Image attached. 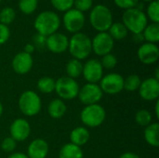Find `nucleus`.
Here are the masks:
<instances>
[{"mask_svg":"<svg viewBox=\"0 0 159 158\" xmlns=\"http://www.w3.org/2000/svg\"><path fill=\"white\" fill-rule=\"evenodd\" d=\"M61 26V19L59 15L50 10L40 12L34 22V27L37 34L48 36L56 33Z\"/></svg>","mask_w":159,"mask_h":158,"instance_id":"1","label":"nucleus"},{"mask_svg":"<svg viewBox=\"0 0 159 158\" xmlns=\"http://www.w3.org/2000/svg\"><path fill=\"white\" fill-rule=\"evenodd\" d=\"M68 50L74 59L78 61L86 60L92 52L91 39L84 33H76L69 39Z\"/></svg>","mask_w":159,"mask_h":158,"instance_id":"2","label":"nucleus"},{"mask_svg":"<svg viewBox=\"0 0 159 158\" xmlns=\"http://www.w3.org/2000/svg\"><path fill=\"white\" fill-rule=\"evenodd\" d=\"M122 23L128 29L129 32L135 34H141L143 32L148 24V18L143 10L137 7L127 9L122 15Z\"/></svg>","mask_w":159,"mask_h":158,"instance_id":"3","label":"nucleus"},{"mask_svg":"<svg viewBox=\"0 0 159 158\" xmlns=\"http://www.w3.org/2000/svg\"><path fill=\"white\" fill-rule=\"evenodd\" d=\"M89 22L98 33L107 32L113 24V14L111 9L102 4L96 5L89 13Z\"/></svg>","mask_w":159,"mask_h":158,"instance_id":"4","label":"nucleus"},{"mask_svg":"<svg viewBox=\"0 0 159 158\" xmlns=\"http://www.w3.org/2000/svg\"><path fill=\"white\" fill-rule=\"evenodd\" d=\"M18 106L23 115L32 117L40 113L42 109V101L35 91L28 89L20 94L18 100Z\"/></svg>","mask_w":159,"mask_h":158,"instance_id":"5","label":"nucleus"},{"mask_svg":"<svg viewBox=\"0 0 159 158\" xmlns=\"http://www.w3.org/2000/svg\"><path fill=\"white\" fill-rule=\"evenodd\" d=\"M106 118V111L99 103L86 105L80 113V120L84 127L95 129L103 124Z\"/></svg>","mask_w":159,"mask_h":158,"instance_id":"6","label":"nucleus"},{"mask_svg":"<svg viewBox=\"0 0 159 158\" xmlns=\"http://www.w3.org/2000/svg\"><path fill=\"white\" fill-rule=\"evenodd\" d=\"M79 88L76 80L66 75L58 78L55 83V92L62 101H72L77 98Z\"/></svg>","mask_w":159,"mask_h":158,"instance_id":"7","label":"nucleus"},{"mask_svg":"<svg viewBox=\"0 0 159 158\" xmlns=\"http://www.w3.org/2000/svg\"><path fill=\"white\" fill-rule=\"evenodd\" d=\"M99 83L103 94L116 95L124 90V77L118 73H109L107 74H103Z\"/></svg>","mask_w":159,"mask_h":158,"instance_id":"8","label":"nucleus"},{"mask_svg":"<svg viewBox=\"0 0 159 158\" xmlns=\"http://www.w3.org/2000/svg\"><path fill=\"white\" fill-rule=\"evenodd\" d=\"M102 96L103 92L102 91L99 84L87 83L79 88L77 98L80 102L86 106L99 103L100 101L102 99Z\"/></svg>","mask_w":159,"mask_h":158,"instance_id":"9","label":"nucleus"},{"mask_svg":"<svg viewBox=\"0 0 159 158\" xmlns=\"http://www.w3.org/2000/svg\"><path fill=\"white\" fill-rule=\"evenodd\" d=\"M86 22V18L84 13L76 10L75 8H71L64 12L62 18V23L64 28L71 34L79 33L84 27Z\"/></svg>","mask_w":159,"mask_h":158,"instance_id":"10","label":"nucleus"},{"mask_svg":"<svg viewBox=\"0 0 159 158\" xmlns=\"http://www.w3.org/2000/svg\"><path fill=\"white\" fill-rule=\"evenodd\" d=\"M91 46L92 51L97 56L102 57L112 52L115 46V41L107 32H102L98 33L91 39Z\"/></svg>","mask_w":159,"mask_h":158,"instance_id":"11","label":"nucleus"},{"mask_svg":"<svg viewBox=\"0 0 159 158\" xmlns=\"http://www.w3.org/2000/svg\"><path fill=\"white\" fill-rule=\"evenodd\" d=\"M82 75L88 83L99 84L103 76V68L100 60L89 59L83 63Z\"/></svg>","mask_w":159,"mask_h":158,"instance_id":"12","label":"nucleus"},{"mask_svg":"<svg viewBox=\"0 0 159 158\" xmlns=\"http://www.w3.org/2000/svg\"><path fill=\"white\" fill-rule=\"evenodd\" d=\"M9 134L10 137L17 142H24L29 138L31 134V125L25 118H16L10 124Z\"/></svg>","mask_w":159,"mask_h":158,"instance_id":"13","label":"nucleus"},{"mask_svg":"<svg viewBox=\"0 0 159 158\" xmlns=\"http://www.w3.org/2000/svg\"><path fill=\"white\" fill-rule=\"evenodd\" d=\"M140 97L146 102H154L159 98V80L155 77H148L142 80L138 89Z\"/></svg>","mask_w":159,"mask_h":158,"instance_id":"14","label":"nucleus"},{"mask_svg":"<svg viewBox=\"0 0 159 158\" xmlns=\"http://www.w3.org/2000/svg\"><path fill=\"white\" fill-rule=\"evenodd\" d=\"M139 61L145 65H152L159 59V47L157 44L143 43L137 51Z\"/></svg>","mask_w":159,"mask_h":158,"instance_id":"15","label":"nucleus"},{"mask_svg":"<svg viewBox=\"0 0 159 158\" xmlns=\"http://www.w3.org/2000/svg\"><path fill=\"white\" fill-rule=\"evenodd\" d=\"M69 38L61 33H54L47 36L46 47L48 49L55 54H61L68 50Z\"/></svg>","mask_w":159,"mask_h":158,"instance_id":"16","label":"nucleus"},{"mask_svg":"<svg viewBox=\"0 0 159 158\" xmlns=\"http://www.w3.org/2000/svg\"><path fill=\"white\" fill-rule=\"evenodd\" d=\"M11 66L16 74H26L32 70L34 66L33 56L25 53L24 51L19 52L13 57L11 61Z\"/></svg>","mask_w":159,"mask_h":158,"instance_id":"17","label":"nucleus"},{"mask_svg":"<svg viewBox=\"0 0 159 158\" xmlns=\"http://www.w3.org/2000/svg\"><path fill=\"white\" fill-rule=\"evenodd\" d=\"M49 152V145L44 139L33 140L27 147V156L29 158H47Z\"/></svg>","mask_w":159,"mask_h":158,"instance_id":"18","label":"nucleus"},{"mask_svg":"<svg viewBox=\"0 0 159 158\" xmlns=\"http://www.w3.org/2000/svg\"><path fill=\"white\" fill-rule=\"evenodd\" d=\"M89 139H90V133L89 129L84 126L75 128L70 133L71 143L79 147L87 144Z\"/></svg>","mask_w":159,"mask_h":158,"instance_id":"19","label":"nucleus"},{"mask_svg":"<svg viewBox=\"0 0 159 158\" xmlns=\"http://www.w3.org/2000/svg\"><path fill=\"white\" fill-rule=\"evenodd\" d=\"M67 107L65 102L61 99H53L48 105V113L53 119H60L66 114Z\"/></svg>","mask_w":159,"mask_h":158,"instance_id":"20","label":"nucleus"},{"mask_svg":"<svg viewBox=\"0 0 159 158\" xmlns=\"http://www.w3.org/2000/svg\"><path fill=\"white\" fill-rule=\"evenodd\" d=\"M144 140L152 147L159 146V124L157 122L151 123L149 126L145 127L143 132Z\"/></svg>","mask_w":159,"mask_h":158,"instance_id":"21","label":"nucleus"},{"mask_svg":"<svg viewBox=\"0 0 159 158\" xmlns=\"http://www.w3.org/2000/svg\"><path fill=\"white\" fill-rule=\"evenodd\" d=\"M59 158H84V153L81 147L69 142L60 149Z\"/></svg>","mask_w":159,"mask_h":158,"instance_id":"22","label":"nucleus"},{"mask_svg":"<svg viewBox=\"0 0 159 158\" xmlns=\"http://www.w3.org/2000/svg\"><path fill=\"white\" fill-rule=\"evenodd\" d=\"M65 72H66V76L76 79L82 75L83 72V63L81 61H78L76 59H71L69 61L66 63L65 67Z\"/></svg>","mask_w":159,"mask_h":158,"instance_id":"23","label":"nucleus"},{"mask_svg":"<svg viewBox=\"0 0 159 158\" xmlns=\"http://www.w3.org/2000/svg\"><path fill=\"white\" fill-rule=\"evenodd\" d=\"M143 35L144 41L147 43L157 44L159 41V23L152 22L151 24H147L143 32Z\"/></svg>","mask_w":159,"mask_h":158,"instance_id":"24","label":"nucleus"},{"mask_svg":"<svg viewBox=\"0 0 159 158\" xmlns=\"http://www.w3.org/2000/svg\"><path fill=\"white\" fill-rule=\"evenodd\" d=\"M107 33L115 40H122L128 36L129 31L122 22H113Z\"/></svg>","mask_w":159,"mask_h":158,"instance_id":"25","label":"nucleus"},{"mask_svg":"<svg viewBox=\"0 0 159 158\" xmlns=\"http://www.w3.org/2000/svg\"><path fill=\"white\" fill-rule=\"evenodd\" d=\"M55 83L56 80L50 76H43L37 80L36 88L37 89L44 94H50L55 91Z\"/></svg>","mask_w":159,"mask_h":158,"instance_id":"26","label":"nucleus"},{"mask_svg":"<svg viewBox=\"0 0 159 158\" xmlns=\"http://www.w3.org/2000/svg\"><path fill=\"white\" fill-rule=\"evenodd\" d=\"M142 79L138 74H130L124 78V89L129 92H135L139 89Z\"/></svg>","mask_w":159,"mask_h":158,"instance_id":"27","label":"nucleus"},{"mask_svg":"<svg viewBox=\"0 0 159 158\" xmlns=\"http://www.w3.org/2000/svg\"><path fill=\"white\" fill-rule=\"evenodd\" d=\"M152 119H153L152 114L146 109H141L135 114V121L141 127L145 128L149 126L151 123H153Z\"/></svg>","mask_w":159,"mask_h":158,"instance_id":"28","label":"nucleus"},{"mask_svg":"<svg viewBox=\"0 0 159 158\" xmlns=\"http://www.w3.org/2000/svg\"><path fill=\"white\" fill-rule=\"evenodd\" d=\"M38 0H20L19 1V8L20 10L25 14L30 15L35 11L37 8Z\"/></svg>","mask_w":159,"mask_h":158,"instance_id":"29","label":"nucleus"},{"mask_svg":"<svg viewBox=\"0 0 159 158\" xmlns=\"http://www.w3.org/2000/svg\"><path fill=\"white\" fill-rule=\"evenodd\" d=\"M16 18V12L15 10L10 7H6L0 11V23L8 25L14 21Z\"/></svg>","mask_w":159,"mask_h":158,"instance_id":"30","label":"nucleus"},{"mask_svg":"<svg viewBox=\"0 0 159 158\" xmlns=\"http://www.w3.org/2000/svg\"><path fill=\"white\" fill-rule=\"evenodd\" d=\"M147 18H149L152 22L159 23V2L158 0H154L149 3L147 7Z\"/></svg>","mask_w":159,"mask_h":158,"instance_id":"31","label":"nucleus"},{"mask_svg":"<svg viewBox=\"0 0 159 158\" xmlns=\"http://www.w3.org/2000/svg\"><path fill=\"white\" fill-rule=\"evenodd\" d=\"M50 3L56 10L61 12H66L74 7V0H50Z\"/></svg>","mask_w":159,"mask_h":158,"instance_id":"32","label":"nucleus"},{"mask_svg":"<svg viewBox=\"0 0 159 158\" xmlns=\"http://www.w3.org/2000/svg\"><path fill=\"white\" fill-rule=\"evenodd\" d=\"M100 61H101V64H102L103 70L104 69L112 70L117 65V58L112 53H109V54L102 56V60Z\"/></svg>","mask_w":159,"mask_h":158,"instance_id":"33","label":"nucleus"},{"mask_svg":"<svg viewBox=\"0 0 159 158\" xmlns=\"http://www.w3.org/2000/svg\"><path fill=\"white\" fill-rule=\"evenodd\" d=\"M16 148H17V142L14 139H12L10 136L5 138L1 142V149L5 153L12 154L15 152Z\"/></svg>","mask_w":159,"mask_h":158,"instance_id":"34","label":"nucleus"},{"mask_svg":"<svg viewBox=\"0 0 159 158\" xmlns=\"http://www.w3.org/2000/svg\"><path fill=\"white\" fill-rule=\"evenodd\" d=\"M93 0H74V7L76 10L84 13L92 7Z\"/></svg>","mask_w":159,"mask_h":158,"instance_id":"35","label":"nucleus"},{"mask_svg":"<svg viewBox=\"0 0 159 158\" xmlns=\"http://www.w3.org/2000/svg\"><path fill=\"white\" fill-rule=\"evenodd\" d=\"M116 7L124 10L136 7L139 4V0H114Z\"/></svg>","mask_w":159,"mask_h":158,"instance_id":"36","label":"nucleus"},{"mask_svg":"<svg viewBox=\"0 0 159 158\" xmlns=\"http://www.w3.org/2000/svg\"><path fill=\"white\" fill-rule=\"evenodd\" d=\"M10 37V30L8 26L0 23V46L7 42Z\"/></svg>","mask_w":159,"mask_h":158,"instance_id":"37","label":"nucleus"},{"mask_svg":"<svg viewBox=\"0 0 159 158\" xmlns=\"http://www.w3.org/2000/svg\"><path fill=\"white\" fill-rule=\"evenodd\" d=\"M46 40H47V37L42 35V34H36L34 38H33V41H34V46L36 47H46Z\"/></svg>","mask_w":159,"mask_h":158,"instance_id":"38","label":"nucleus"},{"mask_svg":"<svg viewBox=\"0 0 159 158\" xmlns=\"http://www.w3.org/2000/svg\"><path fill=\"white\" fill-rule=\"evenodd\" d=\"M34 49H35V47L34 46V44H33V43H28V44H26V45L24 46L23 51H24L25 53H27V54L32 55V53H34Z\"/></svg>","mask_w":159,"mask_h":158,"instance_id":"39","label":"nucleus"},{"mask_svg":"<svg viewBox=\"0 0 159 158\" xmlns=\"http://www.w3.org/2000/svg\"><path fill=\"white\" fill-rule=\"evenodd\" d=\"M119 158H141V156L132 152H125L119 156Z\"/></svg>","mask_w":159,"mask_h":158,"instance_id":"40","label":"nucleus"},{"mask_svg":"<svg viewBox=\"0 0 159 158\" xmlns=\"http://www.w3.org/2000/svg\"><path fill=\"white\" fill-rule=\"evenodd\" d=\"M7 158H29L26 154L20 153V152H14L12 154H9Z\"/></svg>","mask_w":159,"mask_h":158,"instance_id":"41","label":"nucleus"},{"mask_svg":"<svg viewBox=\"0 0 159 158\" xmlns=\"http://www.w3.org/2000/svg\"><path fill=\"white\" fill-rule=\"evenodd\" d=\"M133 40L135 43H140V44H143L144 42V38H143V33L141 34H133Z\"/></svg>","mask_w":159,"mask_h":158,"instance_id":"42","label":"nucleus"},{"mask_svg":"<svg viewBox=\"0 0 159 158\" xmlns=\"http://www.w3.org/2000/svg\"><path fill=\"white\" fill-rule=\"evenodd\" d=\"M155 114L157 118H159V100L156 101V104H155Z\"/></svg>","mask_w":159,"mask_h":158,"instance_id":"43","label":"nucleus"},{"mask_svg":"<svg viewBox=\"0 0 159 158\" xmlns=\"http://www.w3.org/2000/svg\"><path fill=\"white\" fill-rule=\"evenodd\" d=\"M3 112H4L3 104H2V102H0V118H1V116H2V115H3Z\"/></svg>","mask_w":159,"mask_h":158,"instance_id":"44","label":"nucleus"},{"mask_svg":"<svg viewBox=\"0 0 159 158\" xmlns=\"http://www.w3.org/2000/svg\"><path fill=\"white\" fill-rule=\"evenodd\" d=\"M143 1H144V2H152V1H154V0H143Z\"/></svg>","mask_w":159,"mask_h":158,"instance_id":"45","label":"nucleus"},{"mask_svg":"<svg viewBox=\"0 0 159 158\" xmlns=\"http://www.w3.org/2000/svg\"><path fill=\"white\" fill-rule=\"evenodd\" d=\"M1 1H2V0H0V3H1Z\"/></svg>","mask_w":159,"mask_h":158,"instance_id":"46","label":"nucleus"}]
</instances>
